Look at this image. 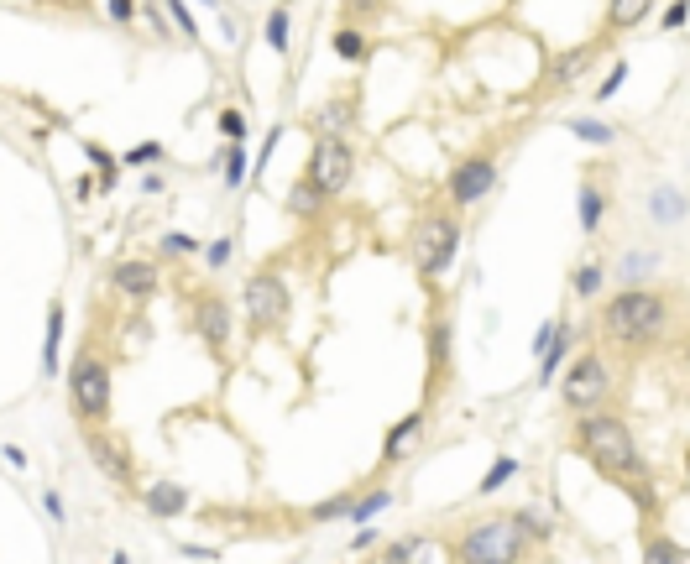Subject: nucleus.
<instances>
[{
    "instance_id": "28",
    "label": "nucleus",
    "mask_w": 690,
    "mask_h": 564,
    "mask_svg": "<svg viewBox=\"0 0 690 564\" xmlns=\"http://www.w3.org/2000/svg\"><path fill=\"white\" fill-rule=\"evenodd\" d=\"M581 209H586V230H591V225H596V215H602V199H596V188H586Z\"/></svg>"
},
{
    "instance_id": "1",
    "label": "nucleus",
    "mask_w": 690,
    "mask_h": 564,
    "mask_svg": "<svg viewBox=\"0 0 690 564\" xmlns=\"http://www.w3.org/2000/svg\"><path fill=\"white\" fill-rule=\"evenodd\" d=\"M680 324V293L670 288H623L602 303L596 314V335L617 356H638V350H654L659 340H670Z\"/></svg>"
},
{
    "instance_id": "4",
    "label": "nucleus",
    "mask_w": 690,
    "mask_h": 564,
    "mask_svg": "<svg viewBox=\"0 0 690 564\" xmlns=\"http://www.w3.org/2000/svg\"><path fill=\"white\" fill-rule=\"evenodd\" d=\"M565 408L570 413H591V408H602L607 397H612V366L602 350H586V356H575L570 371H565Z\"/></svg>"
},
{
    "instance_id": "21",
    "label": "nucleus",
    "mask_w": 690,
    "mask_h": 564,
    "mask_svg": "<svg viewBox=\"0 0 690 564\" xmlns=\"http://www.w3.org/2000/svg\"><path fill=\"white\" fill-rule=\"evenodd\" d=\"M267 42L278 47V53H288V11H272V21H267Z\"/></svg>"
},
{
    "instance_id": "10",
    "label": "nucleus",
    "mask_w": 690,
    "mask_h": 564,
    "mask_svg": "<svg viewBox=\"0 0 690 564\" xmlns=\"http://www.w3.org/2000/svg\"><path fill=\"white\" fill-rule=\"evenodd\" d=\"M194 329L210 340V350H225L230 345V314H225V303L220 298H204L199 314H194Z\"/></svg>"
},
{
    "instance_id": "26",
    "label": "nucleus",
    "mask_w": 690,
    "mask_h": 564,
    "mask_svg": "<svg viewBox=\"0 0 690 564\" xmlns=\"http://www.w3.org/2000/svg\"><path fill=\"white\" fill-rule=\"evenodd\" d=\"M241 173H246V152L241 147H230V168H225V178H230V188L241 183Z\"/></svg>"
},
{
    "instance_id": "7",
    "label": "nucleus",
    "mask_w": 690,
    "mask_h": 564,
    "mask_svg": "<svg viewBox=\"0 0 690 564\" xmlns=\"http://www.w3.org/2000/svg\"><path fill=\"white\" fill-rule=\"evenodd\" d=\"M246 319H251V329H283L288 324V288H283V277L257 272L246 282Z\"/></svg>"
},
{
    "instance_id": "29",
    "label": "nucleus",
    "mask_w": 690,
    "mask_h": 564,
    "mask_svg": "<svg viewBox=\"0 0 690 564\" xmlns=\"http://www.w3.org/2000/svg\"><path fill=\"white\" fill-rule=\"evenodd\" d=\"M685 16H690V0H675L670 16H664V27H685Z\"/></svg>"
},
{
    "instance_id": "16",
    "label": "nucleus",
    "mask_w": 690,
    "mask_h": 564,
    "mask_svg": "<svg viewBox=\"0 0 690 564\" xmlns=\"http://www.w3.org/2000/svg\"><path fill=\"white\" fill-rule=\"evenodd\" d=\"M335 53L351 58V63H361V58H366V37H361L356 27H340V32H335Z\"/></svg>"
},
{
    "instance_id": "20",
    "label": "nucleus",
    "mask_w": 690,
    "mask_h": 564,
    "mask_svg": "<svg viewBox=\"0 0 690 564\" xmlns=\"http://www.w3.org/2000/svg\"><path fill=\"white\" fill-rule=\"evenodd\" d=\"M429 350H434V371H445V361H450V329H445V324H434Z\"/></svg>"
},
{
    "instance_id": "5",
    "label": "nucleus",
    "mask_w": 690,
    "mask_h": 564,
    "mask_svg": "<svg viewBox=\"0 0 690 564\" xmlns=\"http://www.w3.org/2000/svg\"><path fill=\"white\" fill-rule=\"evenodd\" d=\"M408 251H413V267H419V272L434 282V277H440V272L455 262V251H460V225H455L450 215H429V220L413 225Z\"/></svg>"
},
{
    "instance_id": "2",
    "label": "nucleus",
    "mask_w": 690,
    "mask_h": 564,
    "mask_svg": "<svg viewBox=\"0 0 690 564\" xmlns=\"http://www.w3.org/2000/svg\"><path fill=\"white\" fill-rule=\"evenodd\" d=\"M575 450H581L602 476L617 486V491H628V497L643 507V512H654V486H649V465H643L638 455V439L628 429V418H617L607 408H591L581 413V423H575Z\"/></svg>"
},
{
    "instance_id": "33",
    "label": "nucleus",
    "mask_w": 690,
    "mask_h": 564,
    "mask_svg": "<svg viewBox=\"0 0 690 564\" xmlns=\"http://www.w3.org/2000/svg\"><path fill=\"white\" fill-rule=\"evenodd\" d=\"M131 11H136L131 0H110V16H115V21H131Z\"/></svg>"
},
{
    "instance_id": "14",
    "label": "nucleus",
    "mask_w": 690,
    "mask_h": 564,
    "mask_svg": "<svg viewBox=\"0 0 690 564\" xmlns=\"http://www.w3.org/2000/svg\"><path fill=\"white\" fill-rule=\"evenodd\" d=\"M419 429H424V418H419V413H408V418L398 423V429L387 434V444H382V460H403V455L413 450V439H419Z\"/></svg>"
},
{
    "instance_id": "36",
    "label": "nucleus",
    "mask_w": 690,
    "mask_h": 564,
    "mask_svg": "<svg viewBox=\"0 0 690 564\" xmlns=\"http://www.w3.org/2000/svg\"><path fill=\"white\" fill-rule=\"evenodd\" d=\"M204 6H215V0H204Z\"/></svg>"
},
{
    "instance_id": "24",
    "label": "nucleus",
    "mask_w": 690,
    "mask_h": 564,
    "mask_svg": "<svg viewBox=\"0 0 690 564\" xmlns=\"http://www.w3.org/2000/svg\"><path fill=\"white\" fill-rule=\"evenodd\" d=\"M508 476H513V460H497V465H492V476L481 481V491H497V486L508 481Z\"/></svg>"
},
{
    "instance_id": "35",
    "label": "nucleus",
    "mask_w": 690,
    "mask_h": 564,
    "mask_svg": "<svg viewBox=\"0 0 690 564\" xmlns=\"http://www.w3.org/2000/svg\"><path fill=\"white\" fill-rule=\"evenodd\" d=\"M680 361H685V371H690V329H685V340H680Z\"/></svg>"
},
{
    "instance_id": "22",
    "label": "nucleus",
    "mask_w": 690,
    "mask_h": 564,
    "mask_svg": "<svg viewBox=\"0 0 690 564\" xmlns=\"http://www.w3.org/2000/svg\"><path fill=\"white\" fill-rule=\"evenodd\" d=\"M220 131H225L230 141H241V136H246V121H241V110H225V115H220Z\"/></svg>"
},
{
    "instance_id": "27",
    "label": "nucleus",
    "mask_w": 690,
    "mask_h": 564,
    "mask_svg": "<svg viewBox=\"0 0 690 564\" xmlns=\"http://www.w3.org/2000/svg\"><path fill=\"white\" fill-rule=\"evenodd\" d=\"M596 282H602V272H596V267H581V272H575V288H581V293H596Z\"/></svg>"
},
{
    "instance_id": "31",
    "label": "nucleus",
    "mask_w": 690,
    "mask_h": 564,
    "mask_svg": "<svg viewBox=\"0 0 690 564\" xmlns=\"http://www.w3.org/2000/svg\"><path fill=\"white\" fill-rule=\"evenodd\" d=\"M351 121V110H345V100H335V110H325V126H345Z\"/></svg>"
},
{
    "instance_id": "25",
    "label": "nucleus",
    "mask_w": 690,
    "mask_h": 564,
    "mask_svg": "<svg viewBox=\"0 0 690 564\" xmlns=\"http://www.w3.org/2000/svg\"><path fill=\"white\" fill-rule=\"evenodd\" d=\"M377 507H387V491H377V497H366L361 507H351V517H356V523H366V517H372Z\"/></svg>"
},
{
    "instance_id": "34",
    "label": "nucleus",
    "mask_w": 690,
    "mask_h": 564,
    "mask_svg": "<svg viewBox=\"0 0 690 564\" xmlns=\"http://www.w3.org/2000/svg\"><path fill=\"white\" fill-rule=\"evenodd\" d=\"M382 0H351V11H377Z\"/></svg>"
},
{
    "instance_id": "15",
    "label": "nucleus",
    "mask_w": 690,
    "mask_h": 564,
    "mask_svg": "<svg viewBox=\"0 0 690 564\" xmlns=\"http://www.w3.org/2000/svg\"><path fill=\"white\" fill-rule=\"evenodd\" d=\"M183 502H189V497H183L173 481H163V486H152V491H147V507H152V512H163V517L183 512Z\"/></svg>"
},
{
    "instance_id": "19",
    "label": "nucleus",
    "mask_w": 690,
    "mask_h": 564,
    "mask_svg": "<svg viewBox=\"0 0 690 564\" xmlns=\"http://www.w3.org/2000/svg\"><path fill=\"white\" fill-rule=\"evenodd\" d=\"M58 329H63V309L48 314V356H42V366H48V371H58Z\"/></svg>"
},
{
    "instance_id": "30",
    "label": "nucleus",
    "mask_w": 690,
    "mask_h": 564,
    "mask_svg": "<svg viewBox=\"0 0 690 564\" xmlns=\"http://www.w3.org/2000/svg\"><path fill=\"white\" fill-rule=\"evenodd\" d=\"M157 152H163V147H157V141H147V147H131L126 162H157Z\"/></svg>"
},
{
    "instance_id": "3",
    "label": "nucleus",
    "mask_w": 690,
    "mask_h": 564,
    "mask_svg": "<svg viewBox=\"0 0 690 564\" xmlns=\"http://www.w3.org/2000/svg\"><path fill=\"white\" fill-rule=\"evenodd\" d=\"M523 549H528L523 517H481V523H471L455 538L450 554L466 564H513V559H523Z\"/></svg>"
},
{
    "instance_id": "6",
    "label": "nucleus",
    "mask_w": 690,
    "mask_h": 564,
    "mask_svg": "<svg viewBox=\"0 0 690 564\" xmlns=\"http://www.w3.org/2000/svg\"><path fill=\"white\" fill-rule=\"evenodd\" d=\"M351 173H356L351 147H345L340 136H319V141H314V152H309V183L330 199V194H340V188L351 183Z\"/></svg>"
},
{
    "instance_id": "9",
    "label": "nucleus",
    "mask_w": 690,
    "mask_h": 564,
    "mask_svg": "<svg viewBox=\"0 0 690 564\" xmlns=\"http://www.w3.org/2000/svg\"><path fill=\"white\" fill-rule=\"evenodd\" d=\"M497 188V162L492 157H466V162H455V173H450V199L466 209L476 199H487Z\"/></svg>"
},
{
    "instance_id": "8",
    "label": "nucleus",
    "mask_w": 690,
    "mask_h": 564,
    "mask_svg": "<svg viewBox=\"0 0 690 564\" xmlns=\"http://www.w3.org/2000/svg\"><path fill=\"white\" fill-rule=\"evenodd\" d=\"M68 392H74V408L84 418H100L110 408V371L95 356H79L74 371H68Z\"/></svg>"
},
{
    "instance_id": "13",
    "label": "nucleus",
    "mask_w": 690,
    "mask_h": 564,
    "mask_svg": "<svg viewBox=\"0 0 690 564\" xmlns=\"http://www.w3.org/2000/svg\"><path fill=\"white\" fill-rule=\"evenodd\" d=\"M649 11H654V0H607V27L612 32H633Z\"/></svg>"
},
{
    "instance_id": "17",
    "label": "nucleus",
    "mask_w": 690,
    "mask_h": 564,
    "mask_svg": "<svg viewBox=\"0 0 690 564\" xmlns=\"http://www.w3.org/2000/svg\"><path fill=\"white\" fill-rule=\"evenodd\" d=\"M319 199H325V194H319V188H314V183L304 178V183L293 188V199H288V209H293V215H314V204H319Z\"/></svg>"
},
{
    "instance_id": "23",
    "label": "nucleus",
    "mask_w": 690,
    "mask_h": 564,
    "mask_svg": "<svg viewBox=\"0 0 690 564\" xmlns=\"http://www.w3.org/2000/svg\"><path fill=\"white\" fill-rule=\"evenodd\" d=\"M168 11H173V21H178V32H189V37L199 32V27H194V16H189V6H183V0H168Z\"/></svg>"
},
{
    "instance_id": "11",
    "label": "nucleus",
    "mask_w": 690,
    "mask_h": 564,
    "mask_svg": "<svg viewBox=\"0 0 690 564\" xmlns=\"http://www.w3.org/2000/svg\"><path fill=\"white\" fill-rule=\"evenodd\" d=\"M89 455H95V465H100V470H110L115 481H131V460H126V450H121L115 439L95 434V439H89Z\"/></svg>"
},
{
    "instance_id": "32",
    "label": "nucleus",
    "mask_w": 690,
    "mask_h": 564,
    "mask_svg": "<svg viewBox=\"0 0 690 564\" xmlns=\"http://www.w3.org/2000/svg\"><path fill=\"white\" fill-rule=\"evenodd\" d=\"M575 131L591 136V141H607V126H591V121H575Z\"/></svg>"
},
{
    "instance_id": "18",
    "label": "nucleus",
    "mask_w": 690,
    "mask_h": 564,
    "mask_svg": "<svg viewBox=\"0 0 690 564\" xmlns=\"http://www.w3.org/2000/svg\"><path fill=\"white\" fill-rule=\"evenodd\" d=\"M643 554H649V559H685V549H680V544H670V538H659V533L643 538Z\"/></svg>"
},
{
    "instance_id": "12",
    "label": "nucleus",
    "mask_w": 690,
    "mask_h": 564,
    "mask_svg": "<svg viewBox=\"0 0 690 564\" xmlns=\"http://www.w3.org/2000/svg\"><path fill=\"white\" fill-rule=\"evenodd\" d=\"M115 288H121V293H131V298H152V288H157V272H152L147 262H121V267H115Z\"/></svg>"
}]
</instances>
